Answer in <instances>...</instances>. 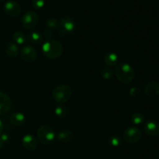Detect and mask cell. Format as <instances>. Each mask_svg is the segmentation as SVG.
Here are the masks:
<instances>
[{
	"label": "cell",
	"instance_id": "1",
	"mask_svg": "<svg viewBox=\"0 0 159 159\" xmlns=\"http://www.w3.org/2000/svg\"><path fill=\"white\" fill-rule=\"evenodd\" d=\"M42 52L47 58L55 60L63 54L64 47L58 40L50 39L42 45Z\"/></svg>",
	"mask_w": 159,
	"mask_h": 159
},
{
	"label": "cell",
	"instance_id": "2",
	"mask_svg": "<svg viewBox=\"0 0 159 159\" xmlns=\"http://www.w3.org/2000/svg\"><path fill=\"white\" fill-rule=\"evenodd\" d=\"M115 75L120 82L123 84H128L134 79L135 71L130 65L127 63H121L116 65Z\"/></svg>",
	"mask_w": 159,
	"mask_h": 159
},
{
	"label": "cell",
	"instance_id": "3",
	"mask_svg": "<svg viewBox=\"0 0 159 159\" xmlns=\"http://www.w3.org/2000/svg\"><path fill=\"white\" fill-rule=\"evenodd\" d=\"M72 95V89L68 85H57L52 91V98L57 103L64 104L68 102Z\"/></svg>",
	"mask_w": 159,
	"mask_h": 159
},
{
	"label": "cell",
	"instance_id": "4",
	"mask_svg": "<svg viewBox=\"0 0 159 159\" xmlns=\"http://www.w3.org/2000/svg\"><path fill=\"white\" fill-rule=\"evenodd\" d=\"M37 137L38 141L44 145L51 144L55 139V132L51 127L47 125H42L37 131Z\"/></svg>",
	"mask_w": 159,
	"mask_h": 159
},
{
	"label": "cell",
	"instance_id": "5",
	"mask_svg": "<svg viewBox=\"0 0 159 159\" xmlns=\"http://www.w3.org/2000/svg\"><path fill=\"white\" fill-rule=\"evenodd\" d=\"M59 23H60V27L57 30V32L60 37H64L67 33H72L75 30V22L68 16L62 17L59 20Z\"/></svg>",
	"mask_w": 159,
	"mask_h": 159
},
{
	"label": "cell",
	"instance_id": "6",
	"mask_svg": "<svg viewBox=\"0 0 159 159\" xmlns=\"http://www.w3.org/2000/svg\"><path fill=\"white\" fill-rule=\"evenodd\" d=\"M39 22V16L32 10L27 11L22 17V26L26 30H32L35 27Z\"/></svg>",
	"mask_w": 159,
	"mask_h": 159
},
{
	"label": "cell",
	"instance_id": "7",
	"mask_svg": "<svg viewBox=\"0 0 159 159\" xmlns=\"http://www.w3.org/2000/svg\"><path fill=\"white\" fill-rule=\"evenodd\" d=\"M123 138L126 142L129 144H134L141 139L142 133L138 127H130L124 130L123 133Z\"/></svg>",
	"mask_w": 159,
	"mask_h": 159
},
{
	"label": "cell",
	"instance_id": "8",
	"mask_svg": "<svg viewBox=\"0 0 159 159\" xmlns=\"http://www.w3.org/2000/svg\"><path fill=\"white\" fill-rule=\"evenodd\" d=\"M3 10L5 13L12 17H16L20 15L22 12V7L17 2L14 0H9L6 2L3 6Z\"/></svg>",
	"mask_w": 159,
	"mask_h": 159
},
{
	"label": "cell",
	"instance_id": "9",
	"mask_svg": "<svg viewBox=\"0 0 159 159\" xmlns=\"http://www.w3.org/2000/svg\"><path fill=\"white\" fill-rule=\"evenodd\" d=\"M21 58L26 63H34L37 59V51L32 46H25L20 52Z\"/></svg>",
	"mask_w": 159,
	"mask_h": 159
},
{
	"label": "cell",
	"instance_id": "10",
	"mask_svg": "<svg viewBox=\"0 0 159 159\" xmlns=\"http://www.w3.org/2000/svg\"><path fill=\"white\" fill-rule=\"evenodd\" d=\"M12 106L9 96L6 93L0 91V116L9 113Z\"/></svg>",
	"mask_w": 159,
	"mask_h": 159
},
{
	"label": "cell",
	"instance_id": "11",
	"mask_svg": "<svg viewBox=\"0 0 159 159\" xmlns=\"http://www.w3.org/2000/svg\"><path fill=\"white\" fill-rule=\"evenodd\" d=\"M144 132L150 137H157L159 135V123L156 120H149L144 126Z\"/></svg>",
	"mask_w": 159,
	"mask_h": 159
},
{
	"label": "cell",
	"instance_id": "12",
	"mask_svg": "<svg viewBox=\"0 0 159 159\" xmlns=\"http://www.w3.org/2000/svg\"><path fill=\"white\" fill-rule=\"evenodd\" d=\"M22 145L26 150L34 151L38 146V142L33 135L26 134L22 138Z\"/></svg>",
	"mask_w": 159,
	"mask_h": 159
},
{
	"label": "cell",
	"instance_id": "13",
	"mask_svg": "<svg viewBox=\"0 0 159 159\" xmlns=\"http://www.w3.org/2000/svg\"><path fill=\"white\" fill-rule=\"evenodd\" d=\"M144 93L148 97L152 98L159 96V82L154 80L148 82L144 89Z\"/></svg>",
	"mask_w": 159,
	"mask_h": 159
},
{
	"label": "cell",
	"instance_id": "14",
	"mask_svg": "<svg viewBox=\"0 0 159 159\" xmlns=\"http://www.w3.org/2000/svg\"><path fill=\"white\" fill-rule=\"evenodd\" d=\"M9 123L15 127H20V126L23 125L26 122V116L24 114L20 112H16V113H12L9 116Z\"/></svg>",
	"mask_w": 159,
	"mask_h": 159
},
{
	"label": "cell",
	"instance_id": "15",
	"mask_svg": "<svg viewBox=\"0 0 159 159\" xmlns=\"http://www.w3.org/2000/svg\"><path fill=\"white\" fill-rule=\"evenodd\" d=\"M57 140L59 142L67 144V143L71 142V140L74 138V134L70 130H64L62 131L59 132L57 136Z\"/></svg>",
	"mask_w": 159,
	"mask_h": 159
},
{
	"label": "cell",
	"instance_id": "16",
	"mask_svg": "<svg viewBox=\"0 0 159 159\" xmlns=\"http://www.w3.org/2000/svg\"><path fill=\"white\" fill-rule=\"evenodd\" d=\"M119 61L117 54L113 52H108L104 55V62L109 67L116 66Z\"/></svg>",
	"mask_w": 159,
	"mask_h": 159
},
{
	"label": "cell",
	"instance_id": "17",
	"mask_svg": "<svg viewBox=\"0 0 159 159\" xmlns=\"http://www.w3.org/2000/svg\"><path fill=\"white\" fill-rule=\"evenodd\" d=\"M5 52L9 57H16L19 54V48L17 44L13 42H9L6 43L5 48Z\"/></svg>",
	"mask_w": 159,
	"mask_h": 159
},
{
	"label": "cell",
	"instance_id": "18",
	"mask_svg": "<svg viewBox=\"0 0 159 159\" xmlns=\"http://www.w3.org/2000/svg\"><path fill=\"white\" fill-rule=\"evenodd\" d=\"M26 37H27V40L30 43H34V44H38L43 41L42 34L39 32H37V31H32V32L29 33Z\"/></svg>",
	"mask_w": 159,
	"mask_h": 159
},
{
	"label": "cell",
	"instance_id": "19",
	"mask_svg": "<svg viewBox=\"0 0 159 159\" xmlns=\"http://www.w3.org/2000/svg\"><path fill=\"white\" fill-rule=\"evenodd\" d=\"M12 39L14 42L16 43L17 44H23L26 43L27 41V37L26 34L22 31H16L12 35Z\"/></svg>",
	"mask_w": 159,
	"mask_h": 159
},
{
	"label": "cell",
	"instance_id": "20",
	"mask_svg": "<svg viewBox=\"0 0 159 159\" xmlns=\"http://www.w3.org/2000/svg\"><path fill=\"white\" fill-rule=\"evenodd\" d=\"M45 26L47 29L51 30H57L60 27V23L59 20L55 18H49L45 22Z\"/></svg>",
	"mask_w": 159,
	"mask_h": 159
},
{
	"label": "cell",
	"instance_id": "21",
	"mask_svg": "<svg viewBox=\"0 0 159 159\" xmlns=\"http://www.w3.org/2000/svg\"><path fill=\"white\" fill-rule=\"evenodd\" d=\"M54 113L56 116L59 118H65L68 114V109L63 104H59L55 109H54Z\"/></svg>",
	"mask_w": 159,
	"mask_h": 159
},
{
	"label": "cell",
	"instance_id": "22",
	"mask_svg": "<svg viewBox=\"0 0 159 159\" xmlns=\"http://www.w3.org/2000/svg\"><path fill=\"white\" fill-rule=\"evenodd\" d=\"M145 121V116L141 113H135L131 116V122L135 125H140Z\"/></svg>",
	"mask_w": 159,
	"mask_h": 159
},
{
	"label": "cell",
	"instance_id": "23",
	"mask_svg": "<svg viewBox=\"0 0 159 159\" xmlns=\"http://www.w3.org/2000/svg\"><path fill=\"white\" fill-rule=\"evenodd\" d=\"M113 70L110 68L107 67V68H103L102 70H101L100 75L102 76V78L103 79H106V80H110L113 78Z\"/></svg>",
	"mask_w": 159,
	"mask_h": 159
},
{
	"label": "cell",
	"instance_id": "24",
	"mask_svg": "<svg viewBox=\"0 0 159 159\" xmlns=\"http://www.w3.org/2000/svg\"><path fill=\"white\" fill-rule=\"evenodd\" d=\"M108 143L112 147L116 148L121 144V139L118 135H112V136L109 137Z\"/></svg>",
	"mask_w": 159,
	"mask_h": 159
},
{
	"label": "cell",
	"instance_id": "25",
	"mask_svg": "<svg viewBox=\"0 0 159 159\" xmlns=\"http://www.w3.org/2000/svg\"><path fill=\"white\" fill-rule=\"evenodd\" d=\"M33 7L36 9H40L44 6L45 0H31Z\"/></svg>",
	"mask_w": 159,
	"mask_h": 159
},
{
	"label": "cell",
	"instance_id": "26",
	"mask_svg": "<svg viewBox=\"0 0 159 159\" xmlns=\"http://www.w3.org/2000/svg\"><path fill=\"white\" fill-rule=\"evenodd\" d=\"M141 89H140L139 88H138V87H133V88L130 89V91H129V94H130V96L134 98H136L138 97V96H139L140 95H141Z\"/></svg>",
	"mask_w": 159,
	"mask_h": 159
},
{
	"label": "cell",
	"instance_id": "27",
	"mask_svg": "<svg viewBox=\"0 0 159 159\" xmlns=\"http://www.w3.org/2000/svg\"><path fill=\"white\" fill-rule=\"evenodd\" d=\"M43 36L45 37V38L48 39V40H50V39H51V37H52L53 36L52 30L48 29L44 30V31L43 32Z\"/></svg>",
	"mask_w": 159,
	"mask_h": 159
},
{
	"label": "cell",
	"instance_id": "28",
	"mask_svg": "<svg viewBox=\"0 0 159 159\" xmlns=\"http://www.w3.org/2000/svg\"><path fill=\"white\" fill-rule=\"evenodd\" d=\"M0 139L2 141L3 143L8 142L9 140V134H2L0 135Z\"/></svg>",
	"mask_w": 159,
	"mask_h": 159
},
{
	"label": "cell",
	"instance_id": "29",
	"mask_svg": "<svg viewBox=\"0 0 159 159\" xmlns=\"http://www.w3.org/2000/svg\"><path fill=\"white\" fill-rule=\"evenodd\" d=\"M3 128H4V125H3V123L2 121L0 120V135L2 134V131H3Z\"/></svg>",
	"mask_w": 159,
	"mask_h": 159
},
{
	"label": "cell",
	"instance_id": "30",
	"mask_svg": "<svg viewBox=\"0 0 159 159\" xmlns=\"http://www.w3.org/2000/svg\"><path fill=\"white\" fill-rule=\"evenodd\" d=\"M3 144H4V143H3L2 141V140L0 139V150H1L2 148L3 147Z\"/></svg>",
	"mask_w": 159,
	"mask_h": 159
},
{
	"label": "cell",
	"instance_id": "31",
	"mask_svg": "<svg viewBox=\"0 0 159 159\" xmlns=\"http://www.w3.org/2000/svg\"><path fill=\"white\" fill-rule=\"evenodd\" d=\"M4 1V0H0V2H3Z\"/></svg>",
	"mask_w": 159,
	"mask_h": 159
}]
</instances>
